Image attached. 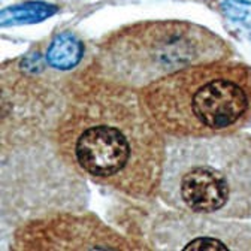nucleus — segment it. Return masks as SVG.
I'll use <instances>...</instances> for the list:
<instances>
[{"label": "nucleus", "mask_w": 251, "mask_h": 251, "mask_svg": "<svg viewBox=\"0 0 251 251\" xmlns=\"http://www.w3.org/2000/svg\"><path fill=\"white\" fill-rule=\"evenodd\" d=\"M168 136L135 88L90 68L71 84L55 130L58 154L78 174L133 199L160 195Z\"/></svg>", "instance_id": "1"}, {"label": "nucleus", "mask_w": 251, "mask_h": 251, "mask_svg": "<svg viewBox=\"0 0 251 251\" xmlns=\"http://www.w3.org/2000/svg\"><path fill=\"white\" fill-rule=\"evenodd\" d=\"M155 126L171 138H209L251 123V68L215 60L176 71L138 90Z\"/></svg>", "instance_id": "2"}, {"label": "nucleus", "mask_w": 251, "mask_h": 251, "mask_svg": "<svg viewBox=\"0 0 251 251\" xmlns=\"http://www.w3.org/2000/svg\"><path fill=\"white\" fill-rule=\"evenodd\" d=\"M159 196L176 211L251 218V135L168 136Z\"/></svg>", "instance_id": "3"}, {"label": "nucleus", "mask_w": 251, "mask_h": 251, "mask_svg": "<svg viewBox=\"0 0 251 251\" xmlns=\"http://www.w3.org/2000/svg\"><path fill=\"white\" fill-rule=\"evenodd\" d=\"M233 55L214 31L176 20L141 21L108 35L90 69L103 79L141 90L184 68Z\"/></svg>", "instance_id": "4"}, {"label": "nucleus", "mask_w": 251, "mask_h": 251, "mask_svg": "<svg viewBox=\"0 0 251 251\" xmlns=\"http://www.w3.org/2000/svg\"><path fill=\"white\" fill-rule=\"evenodd\" d=\"M148 236L151 248L155 250H251L250 223L225 222L220 217L176 209L157 215Z\"/></svg>", "instance_id": "5"}, {"label": "nucleus", "mask_w": 251, "mask_h": 251, "mask_svg": "<svg viewBox=\"0 0 251 251\" xmlns=\"http://www.w3.org/2000/svg\"><path fill=\"white\" fill-rule=\"evenodd\" d=\"M15 250H147L135 245L98 217L55 214L21 226L14 236Z\"/></svg>", "instance_id": "6"}, {"label": "nucleus", "mask_w": 251, "mask_h": 251, "mask_svg": "<svg viewBox=\"0 0 251 251\" xmlns=\"http://www.w3.org/2000/svg\"><path fill=\"white\" fill-rule=\"evenodd\" d=\"M82 54H84L82 42L75 35L60 33L52 39L47 51V61L54 69L71 71L79 65Z\"/></svg>", "instance_id": "7"}, {"label": "nucleus", "mask_w": 251, "mask_h": 251, "mask_svg": "<svg viewBox=\"0 0 251 251\" xmlns=\"http://www.w3.org/2000/svg\"><path fill=\"white\" fill-rule=\"evenodd\" d=\"M58 8L45 2H28L2 9V27L35 24L52 17Z\"/></svg>", "instance_id": "8"}, {"label": "nucleus", "mask_w": 251, "mask_h": 251, "mask_svg": "<svg viewBox=\"0 0 251 251\" xmlns=\"http://www.w3.org/2000/svg\"><path fill=\"white\" fill-rule=\"evenodd\" d=\"M222 9L232 21L251 28V2L248 0H223Z\"/></svg>", "instance_id": "9"}]
</instances>
